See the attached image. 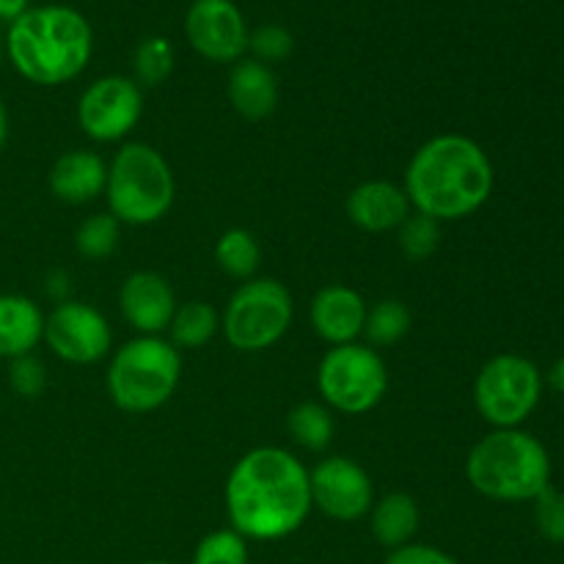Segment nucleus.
<instances>
[{
	"mask_svg": "<svg viewBox=\"0 0 564 564\" xmlns=\"http://www.w3.org/2000/svg\"><path fill=\"white\" fill-rule=\"evenodd\" d=\"M226 512L246 540L290 538L312 512L306 466L279 446L251 449L226 479Z\"/></svg>",
	"mask_w": 564,
	"mask_h": 564,
	"instance_id": "f257e3e1",
	"label": "nucleus"
},
{
	"mask_svg": "<svg viewBox=\"0 0 564 564\" xmlns=\"http://www.w3.org/2000/svg\"><path fill=\"white\" fill-rule=\"evenodd\" d=\"M413 213L433 220H460L477 213L494 193V165L474 138L444 132L416 149L405 169Z\"/></svg>",
	"mask_w": 564,
	"mask_h": 564,
	"instance_id": "f03ea898",
	"label": "nucleus"
},
{
	"mask_svg": "<svg viewBox=\"0 0 564 564\" xmlns=\"http://www.w3.org/2000/svg\"><path fill=\"white\" fill-rule=\"evenodd\" d=\"M3 47L25 80L61 86L88 66L94 33L86 17L69 6H36L11 22Z\"/></svg>",
	"mask_w": 564,
	"mask_h": 564,
	"instance_id": "7ed1b4c3",
	"label": "nucleus"
},
{
	"mask_svg": "<svg viewBox=\"0 0 564 564\" xmlns=\"http://www.w3.org/2000/svg\"><path fill=\"white\" fill-rule=\"evenodd\" d=\"M466 477L485 499L534 501L551 485V457L532 433L494 430L468 452Z\"/></svg>",
	"mask_w": 564,
	"mask_h": 564,
	"instance_id": "20e7f679",
	"label": "nucleus"
},
{
	"mask_svg": "<svg viewBox=\"0 0 564 564\" xmlns=\"http://www.w3.org/2000/svg\"><path fill=\"white\" fill-rule=\"evenodd\" d=\"M174 174L163 154L141 141H130L108 165V213L119 224H158L174 204Z\"/></svg>",
	"mask_w": 564,
	"mask_h": 564,
	"instance_id": "39448f33",
	"label": "nucleus"
},
{
	"mask_svg": "<svg viewBox=\"0 0 564 564\" xmlns=\"http://www.w3.org/2000/svg\"><path fill=\"white\" fill-rule=\"evenodd\" d=\"M182 375V358L160 336H135L108 364V394L124 413H149L171 400Z\"/></svg>",
	"mask_w": 564,
	"mask_h": 564,
	"instance_id": "423d86ee",
	"label": "nucleus"
},
{
	"mask_svg": "<svg viewBox=\"0 0 564 564\" xmlns=\"http://www.w3.org/2000/svg\"><path fill=\"white\" fill-rule=\"evenodd\" d=\"M292 295L281 281L251 279L237 286L220 317L226 341L240 352L270 350L292 325Z\"/></svg>",
	"mask_w": 564,
	"mask_h": 564,
	"instance_id": "0eeeda50",
	"label": "nucleus"
},
{
	"mask_svg": "<svg viewBox=\"0 0 564 564\" xmlns=\"http://www.w3.org/2000/svg\"><path fill=\"white\" fill-rule=\"evenodd\" d=\"M317 389L328 408L361 416L378 408L389 391V369L369 345L330 347L317 367Z\"/></svg>",
	"mask_w": 564,
	"mask_h": 564,
	"instance_id": "6e6552de",
	"label": "nucleus"
},
{
	"mask_svg": "<svg viewBox=\"0 0 564 564\" xmlns=\"http://www.w3.org/2000/svg\"><path fill=\"white\" fill-rule=\"evenodd\" d=\"M543 394L538 364L516 352L494 356L477 375L474 402L479 416L496 430H516L527 422Z\"/></svg>",
	"mask_w": 564,
	"mask_h": 564,
	"instance_id": "1a4fd4ad",
	"label": "nucleus"
},
{
	"mask_svg": "<svg viewBox=\"0 0 564 564\" xmlns=\"http://www.w3.org/2000/svg\"><path fill=\"white\" fill-rule=\"evenodd\" d=\"M143 113V91L135 80L108 75L94 80L77 102V121L91 141L113 143L130 135Z\"/></svg>",
	"mask_w": 564,
	"mask_h": 564,
	"instance_id": "9d476101",
	"label": "nucleus"
},
{
	"mask_svg": "<svg viewBox=\"0 0 564 564\" xmlns=\"http://www.w3.org/2000/svg\"><path fill=\"white\" fill-rule=\"evenodd\" d=\"M312 507L341 523L361 521L375 505L369 474L347 457H328L308 471Z\"/></svg>",
	"mask_w": 564,
	"mask_h": 564,
	"instance_id": "9b49d317",
	"label": "nucleus"
},
{
	"mask_svg": "<svg viewBox=\"0 0 564 564\" xmlns=\"http://www.w3.org/2000/svg\"><path fill=\"white\" fill-rule=\"evenodd\" d=\"M44 341L69 364H94L108 356L110 325L94 306L80 301H58L44 317Z\"/></svg>",
	"mask_w": 564,
	"mask_h": 564,
	"instance_id": "f8f14e48",
	"label": "nucleus"
},
{
	"mask_svg": "<svg viewBox=\"0 0 564 564\" xmlns=\"http://www.w3.org/2000/svg\"><path fill=\"white\" fill-rule=\"evenodd\" d=\"M185 36L202 58L215 64H237L248 50L246 17L231 0H193Z\"/></svg>",
	"mask_w": 564,
	"mask_h": 564,
	"instance_id": "ddd939ff",
	"label": "nucleus"
},
{
	"mask_svg": "<svg viewBox=\"0 0 564 564\" xmlns=\"http://www.w3.org/2000/svg\"><path fill=\"white\" fill-rule=\"evenodd\" d=\"M119 306L127 323L141 336H160L169 330L176 312V295L169 279L152 270L127 275L119 292Z\"/></svg>",
	"mask_w": 564,
	"mask_h": 564,
	"instance_id": "4468645a",
	"label": "nucleus"
},
{
	"mask_svg": "<svg viewBox=\"0 0 564 564\" xmlns=\"http://www.w3.org/2000/svg\"><path fill=\"white\" fill-rule=\"evenodd\" d=\"M367 303L356 290L345 284H328L312 297L308 319H312L314 334L330 347L352 345L364 334L367 323Z\"/></svg>",
	"mask_w": 564,
	"mask_h": 564,
	"instance_id": "2eb2a0df",
	"label": "nucleus"
},
{
	"mask_svg": "<svg viewBox=\"0 0 564 564\" xmlns=\"http://www.w3.org/2000/svg\"><path fill=\"white\" fill-rule=\"evenodd\" d=\"M345 209L352 226L369 231V235H383V231L400 229L402 220L411 215V202H408L402 185L369 180L352 187Z\"/></svg>",
	"mask_w": 564,
	"mask_h": 564,
	"instance_id": "dca6fc26",
	"label": "nucleus"
},
{
	"mask_svg": "<svg viewBox=\"0 0 564 564\" xmlns=\"http://www.w3.org/2000/svg\"><path fill=\"white\" fill-rule=\"evenodd\" d=\"M50 193L64 204H88L99 198L108 185V163L97 152L72 149L61 154L47 176Z\"/></svg>",
	"mask_w": 564,
	"mask_h": 564,
	"instance_id": "f3484780",
	"label": "nucleus"
},
{
	"mask_svg": "<svg viewBox=\"0 0 564 564\" xmlns=\"http://www.w3.org/2000/svg\"><path fill=\"white\" fill-rule=\"evenodd\" d=\"M229 102L242 119L262 121L279 108V80L273 69L257 58H240L229 72Z\"/></svg>",
	"mask_w": 564,
	"mask_h": 564,
	"instance_id": "a211bd4d",
	"label": "nucleus"
},
{
	"mask_svg": "<svg viewBox=\"0 0 564 564\" xmlns=\"http://www.w3.org/2000/svg\"><path fill=\"white\" fill-rule=\"evenodd\" d=\"M44 336V314L31 297L0 295V358L31 356Z\"/></svg>",
	"mask_w": 564,
	"mask_h": 564,
	"instance_id": "6ab92c4d",
	"label": "nucleus"
},
{
	"mask_svg": "<svg viewBox=\"0 0 564 564\" xmlns=\"http://www.w3.org/2000/svg\"><path fill=\"white\" fill-rule=\"evenodd\" d=\"M369 527L383 549H402L419 532V505L408 494H386L369 510Z\"/></svg>",
	"mask_w": 564,
	"mask_h": 564,
	"instance_id": "aec40b11",
	"label": "nucleus"
},
{
	"mask_svg": "<svg viewBox=\"0 0 564 564\" xmlns=\"http://www.w3.org/2000/svg\"><path fill=\"white\" fill-rule=\"evenodd\" d=\"M220 328V317L209 303L191 301L176 306L174 319L169 325L171 345L182 347V350H198V347L209 345L215 330Z\"/></svg>",
	"mask_w": 564,
	"mask_h": 564,
	"instance_id": "412c9836",
	"label": "nucleus"
},
{
	"mask_svg": "<svg viewBox=\"0 0 564 564\" xmlns=\"http://www.w3.org/2000/svg\"><path fill=\"white\" fill-rule=\"evenodd\" d=\"M259 259H262V248L248 229H229L215 242V262L237 281L257 279Z\"/></svg>",
	"mask_w": 564,
	"mask_h": 564,
	"instance_id": "4be33fe9",
	"label": "nucleus"
},
{
	"mask_svg": "<svg viewBox=\"0 0 564 564\" xmlns=\"http://www.w3.org/2000/svg\"><path fill=\"white\" fill-rule=\"evenodd\" d=\"M286 430L297 446L308 452H323L334 441V416L319 402H301L286 416Z\"/></svg>",
	"mask_w": 564,
	"mask_h": 564,
	"instance_id": "5701e85b",
	"label": "nucleus"
},
{
	"mask_svg": "<svg viewBox=\"0 0 564 564\" xmlns=\"http://www.w3.org/2000/svg\"><path fill=\"white\" fill-rule=\"evenodd\" d=\"M413 314L402 301H378L367 312V323H364V336L372 347H391L402 341L411 330Z\"/></svg>",
	"mask_w": 564,
	"mask_h": 564,
	"instance_id": "b1692460",
	"label": "nucleus"
},
{
	"mask_svg": "<svg viewBox=\"0 0 564 564\" xmlns=\"http://www.w3.org/2000/svg\"><path fill=\"white\" fill-rule=\"evenodd\" d=\"M135 83L143 88H158L174 72V44L165 36H149L135 50Z\"/></svg>",
	"mask_w": 564,
	"mask_h": 564,
	"instance_id": "393cba45",
	"label": "nucleus"
},
{
	"mask_svg": "<svg viewBox=\"0 0 564 564\" xmlns=\"http://www.w3.org/2000/svg\"><path fill=\"white\" fill-rule=\"evenodd\" d=\"M121 224L110 213L91 215L75 231V248L86 259H108L119 248Z\"/></svg>",
	"mask_w": 564,
	"mask_h": 564,
	"instance_id": "a878e982",
	"label": "nucleus"
},
{
	"mask_svg": "<svg viewBox=\"0 0 564 564\" xmlns=\"http://www.w3.org/2000/svg\"><path fill=\"white\" fill-rule=\"evenodd\" d=\"M397 240H400V251L405 253L408 262H427L438 251L441 224L422 213H411L397 229Z\"/></svg>",
	"mask_w": 564,
	"mask_h": 564,
	"instance_id": "bb28decb",
	"label": "nucleus"
},
{
	"mask_svg": "<svg viewBox=\"0 0 564 564\" xmlns=\"http://www.w3.org/2000/svg\"><path fill=\"white\" fill-rule=\"evenodd\" d=\"M193 564H248V545L235 529L207 534L193 551Z\"/></svg>",
	"mask_w": 564,
	"mask_h": 564,
	"instance_id": "cd10ccee",
	"label": "nucleus"
},
{
	"mask_svg": "<svg viewBox=\"0 0 564 564\" xmlns=\"http://www.w3.org/2000/svg\"><path fill=\"white\" fill-rule=\"evenodd\" d=\"M248 50L253 53V58L262 61V64H279V61H286L295 50V39L286 31L284 25H262L253 33H248Z\"/></svg>",
	"mask_w": 564,
	"mask_h": 564,
	"instance_id": "c85d7f7f",
	"label": "nucleus"
},
{
	"mask_svg": "<svg viewBox=\"0 0 564 564\" xmlns=\"http://www.w3.org/2000/svg\"><path fill=\"white\" fill-rule=\"evenodd\" d=\"M534 523L538 532L543 534L549 543H564V494L556 488H545L543 494L534 499Z\"/></svg>",
	"mask_w": 564,
	"mask_h": 564,
	"instance_id": "c756f323",
	"label": "nucleus"
},
{
	"mask_svg": "<svg viewBox=\"0 0 564 564\" xmlns=\"http://www.w3.org/2000/svg\"><path fill=\"white\" fill-rule=\"evenodd\" d=\"M9 386L22 400H36L47 386V372L44 364L33 356H20L9 367Z\"/></svg>",
	"mask_w": 564,
	"mask_h": 564,
	"instance_id": "7c9ffc66",
	"label": "nucleus"
},
{
	"mask_svg": "<svg viewBox=\"0 0 564 564\" xmlns=\"http://www.w3.org/2000/svg\"><path fill=\"white\" fill-rule=\"evenodd\" d=\"M386 564H460L455 556H449L446 551L433 549V545L422 543H408L402 549H394L389 554Z\"/></svg>",
	"mask_w": 564,
	"mask_h": 564,
	"instance_id": "2f4dec72",
	"label": "nucleus"
},
{
	"mask_svg": "<svg viewBox=\"0 0 564 564\" xmlns=\"http://www.w3.org/2000/svg\"><path fill=\"white\" fill-rule=\"evenodd\" d=\"M28 11V0H0V20L3 22H14L17 17L25 14Z\"/></svg>",
	"mask_w": 564,
	"mask_h": 564,
	"instance_id": "473e14b6",
	"label": "nucleus"
},
{
	"mask_svg": "<svg viewBox=\"0 0 564 564\" xmlns=\"http://www.w3.org/2000/svg\"><path fill=\"white\" fill-rule=\"evenodd\" d=\"M549 386L556 391V394L564 397V356L556 358L554 367L549 372Z\"/></svg>",
	"mask_w": 564,
	"mask_h": 564,
	"instance_id": "72a5a7b5",
	"label": "nucleus"
},
{
	"mask_svg": "<svg viewBox=\"0 0 564 564\" xmlns=\"http://www.w3.org/2000/svg\"><path fill=\"white\" fill-rule=\"evenodd\" d=\"M6 135H9V116H6V105L3 99H0V152H3Z\"/></svg>",
	"mask_w": 564,
	"mask_h": 564,
	"instance_id": "f704fd0d",
	"label": "nucleus"
},
{
	"mask_svg": "<svg viewBox=\"0 0 564 564\" xmlns=\"http://www.w3.org/2000/svg\"><path fill=\"white\" fill-rule=\"evenodd\" d=\"M143 564H174V562H163V560H154V562H143Z\"/></svg>",
	"mask_w": 564,
	"mask_h": 564,
	"instance_id": "c9c22d12",
	"label": "nucleus"
},
{
	"mask_svg": "<svg viewBox=\"0 0 564 564\" xmlns=\"http://www.w3.org/2000/svg\"><path fill=\"white\" fill-rule=\"evenodd\" d=\"M3 50H6V47H3V39H0V58H3Z\"/></svg>",
	"mask_w": 564,
	"mask_h": 564,
	"instance_id": "e433bc0d",
	"label": "nucleus"
}]
</instances>
